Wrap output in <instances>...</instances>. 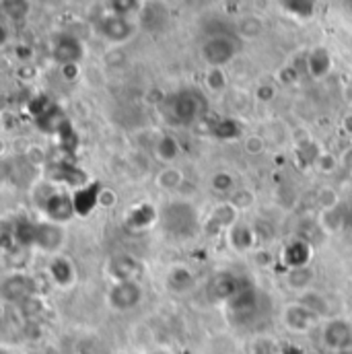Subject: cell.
<instances>
[{"mask_svg": "<svg viewBox=\"0 0 352 354\" xmlns=\"http://www.w3.org/2000/svg\"><path fill=\"white\" fill-rule=\"evenodd\" d=\"M202 56L212 68H221L235 56V44L227 35H212L202 46Z\"/></svg>", "mask_w": 352, "mask_h": 354, "instance_id": "obj_8", "label": "cell"}, {"mask_svg": "<svg viewBox=\"0 0 352 354\" xmlns=\"http://www.w3.org/2000/svg\"><path fill=\"white\" fill-rule=\"evenodd\" d=\"M50 177H52L54 181L66 183V185H71V187H75V189L83 187L85 183L91 181L87 174H85L79 165H75L73 161H66V159L56 161V163L50 167Z\"/></svg>", "mask_w": 352, "mask_h": 354, "instance_id": "obj_16", "label": "cell"}, {"mask_svg": "<svg viewBox=\"0 0 352 354\" xmlns=\"http://www.w3.org/2000/svg\"><path fill=\"white\" fill-rule=\"evenodd\" d=\"M2 354H6V353H2Z\"/></svg>", "mask_w": 352, "mask_h": 354, "instance_id": "obj_45", "label": "cell"}, {"mask_svg": "<svg viewBox=\"0 0 352 354\" xmlns=\"http://www.w3.org/2000/svg\"><path fill=\"white\" fill-rule=\"evenodd\" d=\"M322 229H326L328 233H338L340 229H344V206L342 204H338L336 208L324 210Z\"/></svg>", "mask_w": 352, "mask_h": 354, "instance_id": "obj_29", "label": "cell"}, {"mask_svg": "<svg viewBox=\"0 0 352 354\" xmlns=\"http://www.w3.org/2000/svg\"><path fill=\"white\" fill-rule=\"evenodd\" d=\"M181 181H183V174L176 169V167H167V169H163L159 177H157V183L161 185V187H165V189H176L181 185Z\"/></svg>", "mask_w": 352, "mask_h": 354, "instance_id": "obj_35", "label": "cell"}, {"mask_svg": "<svg viewBox=\"0 0 352 354\" xmlns=\"http://www.w3.org/2000/svg\"><path fill=\"white\" fill-rule=\"evenodd\" d=\"M342 163H344V167H346V169H351L352 171V149H349V151L344 153V157H342Z\"/></svg>", "mask_w": 352, "mask_h": 354, "instance_id": "obj_42", "label": "cell"}, {"mask_svg": "<svg viewBox=\"0 0 352 354\" xmlns=\"http://www.w3.org/2000/svg\"><path fill=\"white\" fill-rule=\"evenodd\" d=\"M142 301V286L138 280H126V282H113V286L107 292V303L113 311H132Z\"/></svg>", "mask_w": 352, "mask_h": 354, "instance_id": "obj_3", "label": "cell"}, {"mask_svg": "<svg viewBox=\"0 0 352 354\" xmlns=\"http://www.w3.org/2000/svg\"><path fill=\"white\" fill-rule=\"evenodd\" d=\"M324 346L332 353H344L352 344V324L346 319H330L322 332Z\"/></svg>", "mask_w": 352, "mask_h": 354, "instance_id": "obj_6", "label": "cell"}, {"mask_svg": "<svg viewBox=\"0 0 352 354\" xmlns=\"http://www.w3.org/2000/svg\"><path fill=\"white\" fill-rule=\"evenodd\" d=\"M311 282H313V272H311L309 268L288 270V284H290V288L305 290V288H309Z\"/></svg>", "mask_w": 352, "mask_h": 354, "instance_id": "obj_31", "label": "cell"}, {"mask_svg": "<svg viewBox=\"0 0 352 354\" xmlns=\"http://www.w3.org/2000/svg\"><path fill=\"white\" fill-rule=\"evenodd\" d=\"M66 241V231L62 225H56V223H50V221H44V223H37V229H35V245L37 250L41 252H48V254H54L58 252Z\"/></svg>", "mask_w": 352, "mask_h": 354, "instance_id": "obj_12", "label": "cell"}, {"mask_svg": "<svg viewBox=\"0 0 352 354\" xmlns=\"http://www.w3.org/2000/svg\"><path fill=\"white\" fill-rule=\"evenodd\" d=\"M66 122H68V118H66V115L62 113V109L56 107L54 103H52V107H50L46 113H41V115L35 120L37 128H39L44 134H50V136H58L60 128H62Z\"/></svg>", "mask_w": 352, "mask_h": 354, "instance_id": "obj_22", "label": "cell"}, {"mask_svg": "<svg viewBox=\"0 0 352 354\" xmlns=\"http://www.w3.org/2000/svg\"><path fill=\"white\" fill-rule=\"evenodd\" d=\"M48 272H50V278L60 286V288H68L73 286L75 278H77V270L73 262L64 256H54L50 260V266H48Z\"/></svg>", "mask_w": 352, "mask_h": 354, "instance_id": "obj_20", "label": "cell"}, {"mask_svg": "<svg viewBox=\"0 0 352 354\" xmlns=\"http://www.w3.org/2000/svg\"><path fill=\"white\" fill-rule=\"evenodd\" d=\"M278 4L288 12L295 15L299 19H309L315 12V4L317 0H278Z\"/></svg>", "mask_w": 352, "mask_h": 354, "instance_id": "obj_27", "label": "cell"}, {"mask_svg": "<svg viewBox=\"0 0 352 354\" xmlns=\"http://www.w3.org/2000/svg\"><path fill=\"white\" fill-rule=\"evenodd\" d=\"M229 243L233 250L237 252H250L254 250V245L258 243V233L252 225H246V223H237L235 227L229 229Z\"/></svg>", "mask_w": 352, "mask_h": 354, "instance_id": "obj_21", "label": "cell"}, {"mask_svg": "<svg viewBox=\"0 0 352 354\" xmlns=\"http://www.w3.org/2000/svg\"><path fill=\"white\" fill-rule=\"evenodd\" d=\"M282 322H284V326H286L290 332L307 334V332H311V330L317 326L319 315H317L311 307H307L305 303H293V305L284 307Z\"/></svg>", "mask_w": 352, "mask_h": 354, "instance_id": "obj_5", "label": "cell"}, {"mask_svg": "<svg viewBox=\"0 0 352 354\" xmlns=\"http://www.w3.org/2000/svg\"><path fill=\"white\" fill-rule=\"evenodd\" d=\"M97 31H99L105 39L115 41V44H122V41H126V39L132 37L134 25L128 21V17H120V15H111V12H109L107 17H103V19L97 23Z\"/></svg>", "mask_w": 352, "mask_h": 354, "instance_id": "obj_13", "label": "cell"}, {"mask_svg": "<svg viewBox=\"0 0 352 354\" xmlns=\"http://www.w3.org/2000/svg\"><path fill=\"white\" fill-rule=\"evenodd\" d=\"M322 155L324 153L319 151V147L313 140H305V142H301L297 147V157H299L301 167H313V165H317V161H319Z\"/></svg>", "mask_w": 352, "mask_h": 354, "instance_id": "obj_28", "label": "cell"}, {"mask_svg": "<svg viewBox=\"0 0 352 354\" xmlns=\"http://www.w3.org/2000/svg\"><path fill=\"white\" fill-rule=\"evenodd\" d=\"M35 295V280L29 274L17 272L4 278L2 282V297L8 303H25Z\"/></svg>", "mask_w": 352, "mask_h": 354, "instance_id": "obj_9", "label": "cell"}, {"mask_svg": "<svg viewBox=\"0 0 352 354\" xmlns=\"http://www.w3.org/2000/svg\"><path fill=\"white\" fill-rule=\"evenodd\" d=\"M210 134L216 138V140H223V142H229V140H239L243 136V126L233 120V118H223V120H216L210 128Z\"/></svg>", "mask_w": 352, "mask_h": 354, "instance_id": "obj_23", "label": "cell"}, {"mask_svg": "<svg viewBox=\"0 0 352 354\" xmlns=\"http://www.w3.org/2000/svg\"><path fill=\"white\" fill-rule=\"evenodd\" d=\"M307 68H309L311 77H315V79L326 77L330 73V68H332V56H330V52L326 48H315L309 54V58H307Z\"/></svg>", "mask_w": 352, "mask_h": 354, "instance_id": "obj_24", "label": "cell"}, {"mask_svg": "<svg viewBox=\"0 0 352 354\" xmlns=\"http://www.w3.org/2000/svg\"><path fill=\"white\" fill-rule=\"evenodd\" d=\"M264 149L266 145L260 136H250V138L246 140V151H248L250 155H260V153H264Z\"/></svg>", "mask_w": 352, "mask_h": 354, "instance_id": "obj_39", "label": "cell"}, {"mask_svg": "<svg viewBox=\"0 0 352 354\" xmlns=\"http://www.w3.org/2000/svg\"><path fill=\"white\" fill-rule=\"evenodd\" d=\"M241 288H243L241 280L237 276L225 272V274H216L212 278V282L208 286V292H210V299L212 301H219V303H225L227 305Z\"/></svg>", "mask_w": 352, "mask_h": 354, "instance_id": "obj_17", "label": "cell"}, {"mask_svg": "<svg viewBox=\"0 0 352 354\" xmlns=\"http://www.w3.org/2000/svg\"><path fill=\"white\" fill-rule=\"evenodd\" d=\"M206 83H208V87L212 88V91H221V88H225V85H227L225 75H223L221 68H212L208 73V77H206Z\"/></svg>", "mask_w": 352, "mask_h": 354, "instance_id": "obj_37", "label": "cell"}, {"mask_svg": "<svg viewBox=\"0 0 352 354\" xmlns=\"http://www.w3.org/2000/svg\"><path fill=\"white\" fill-rule=\"evenodd\" d=\"M344 130H346L349 134H352V115H346V118H344Z\"/></svg>", "mask_w": 352, "mask_h": 354, "instance_id": "obj_43", "label": "cell"}, {"mask_svg": "<svg viewBox=\"0 0 352 354\" xmlns=\"http://www.w3.org/2000/svg\"><path fill=\"white\" fill-rule=\"evenodd\" d=\"M231 202H233L239 210H243V208H248V206H252V204H254V196H252V192L241 189V192H237V194L231 198Z\"/></svg>", "mask_w": 352, "mask_h": 354, "instance_id": "obj_38", "label": "cell"}, {"mask_svg": "<svg viewBox=\"0 0 352 354\" xmlns=\"http://www.w3.org/2000/svg\"><path fill=\"white\" fill-rule=\"evenodd\" d=\"M159 210L149 204V202H140L136 206H132L128 212H126V227L132 229V231H145V229H151L155 223H159Z\"/></svg>", "mask_w": 352, "mask_h": 354, "instance_id": "obj_18", "label": "cell"}, {"mask_svg": "<svg viewBox=\"0 0 352 354\" xmlns=\"http://www.w3.org/2000/svg\"><path fill=\"white\" fill-rule=\"evenodd\" d=\"M206 111V101L196 91H181L169 101V115L176 124L189 126Z\"/></svg>", "mask_w": 352, "mask_h": 354, "instance_id": "obj_2", "label": "cell"}, {"mask_svg": "<svg viewBox=\"0 0 352 354\" xmlns=\"http://www.w3.org/2000/svg\"><path fill=\"white\" fill-rule=\"evenodd\" d=\"M35 229H37V223L29 221V218H19L15 223V229H12V237H15V243L17 245H35Z\"/></svg>", "mask_w": 352, "mask_h": 354, "instance_id": "obj_26", "label": "cell"}, {"mask_svg": "<svg viewBox=\"0 0 352 354\" xmlns=\"http://www.w3.org/2000/svg\"><path fill=\"white\" fill-rule=\"evenodd\" d=\"M237 223H239V208H237L233 202H223V204H219V206L212 208V212H210L208 218H206L204 229H206V233H210V235H212V233L219 235V233H223V231L229 233V229L235 227Z\"/></svg>", "mask_w": 352, "mask_h": 354, "instance_id": "obj_10", "label": "cell"}, {"mask_svg": "<svg viewBox=\"0 0 352 354\" xmlns=\"http://www.w3.org/2000/svg\"><path fill=\"white\" fill-rule=\"evenodd\" d=\"M107 6L111 15L128 17L140 8V0H107Z\"/></svg>", "mask_w": 352, "mask_h": 354, "instance_id": "obj_34", "label": "cell"}, {"mask_svg": "<svg viewBox=\"0 0 352 354\" xmlns=\"http://www.w3.org/2000/svg\"><path fill=\"white\" fill-rule=\"evenodd\" d=\"M258 301H260L258 290L243 284V288L227 303V309H229V313H231L235 319H248V317L256 311Z\"/></svg>", "mask_w": 352, "mask_h": 354, "instance_id": "obj_19", "label": "cell"}, {"mask_svg": "<svg viewBox=\"0 0 352 354\" xmlns=\"http://www.w3.org/2000/svg\"><path fill=\"white\" fill-rule=\"evenodd\" d=\"M140 272H142V264L130 254H115L107 262V274L113 278V282L136 280Z\"/></svg>", "mask_w": 352, "mask_h": 354, "instance_id": "obj_14", "label": "cell"}, {"mask_svg": "<svg viewBox=\"0 0 352 354\" xmlns=\"http://www.w3.org/2000/svg\"><path fill=\"white\" fill-rule=\"evenodd\" d=\"M2 10L6 17L21 21L29 15V0H2Z\"/></svg>", "mask_w": 352, "mask_h": 354, "instance_id": "obj_32", "label": "cell"}, {"mask_svg": "<svg viewBox=\"0 0 352 354\" xmlns=\"http://www.w3.org/2000/svg\"><path fill=\"white\" fill-rule=\"evenodd\" d=\"M153 354H163V353H153Z\"/></svg>", "mask_w": 352, "mask_h": 354, "instance_id": "obj_44", "label": "cell"}, {"mask_svg": "<svg viewBox=\"0 0 352 354\" xmlns=\"http://www.w3.org/2000/svg\"><path fill=\"white\" fill-rule=\"evenodd\" d=\"M167 286L174 292H185L194 286V274L185 266H174L167 272Z\"/></svg>", "mask_w": 352, "mask_h": 354, "instance_id": "obj_25", "label": "cell"}, {"mask_svg": "<svg viewBox=\"0 0 352 354\" xmlns=\"http://www.w3.org/2000/svg\"><path fill=\"white\" fill-rule=\"evenodd\" d=\"M179 153H181V149H179V142L174 136H163L157 142V155L163 161H176L177 157H179Z\"/></svg>", "mask_w": 352, "mask_h": 354, "instance_id": "obj_30", "label": "cell"}, {"mask_svg": "<svg viewBox=\"0 0 352 354\" xmlns=\"http://www.w3.org/2000/svg\"><path fill=\"white\" fill-rule=\"evenodd\" d=\"M41 210L46 214V221L56 223V225H64V223H68V221H73L77 216L73 194H68V192H52L44 200Z\"/></svg>", "mask_w": 352, "mask_h": 354, "instance_id": "obj_4", "label": "cell"}, {"mask_svg": "<svg viewBox=\"0 0 352 354\" xmlns=\"http://www.w3.org/2000/svg\"><path fill=\"white\" fill-rule=\"evenodd\" d=\"M103 185L97 179H91L83 187L73 192V202H75V212L79 218H89L99 206H101V194H103Z\"/></svg>", "mask_w": 352, "mask_h": 354, "instance_id": "obj_7", "label": "cell"}, {"mask_svg": "<svg viewBox=\"0 0 352 354\" xmlns=\"http://www.w3.org/2000/svg\"><path fill=\"white\" fill-rule=\"evenodd\" d=\"M52 56L58 64L62 66H71V64H79L85 56V48L83 44L73 37V35H62L56 39L54 44V50H52Z\"/></svg>", "mask_w": 352, "mask_h": 354, "instance_id": "obj_15", "label": "cell"}, {"mask_svg": "<svg viewBox=\"0 0 352 354\" xmlns=\"http://www.w3.org/2000/svg\"><path fill=\"white\" fill-rule=\"evenodd\" d=\"M317 167H319L322 171H326V174H328V171H332V169L336 167V157H334V155H326V153H324V155L319 157V161H317Z\"/></svg>", "mask_w": 352, "mask_h": 354, "instance_id": "obj_40", "label": "cell"}, {"mask_svg": "<svg viewBox=\"0 0 352 354\" xmlns=\"http://www.w3.org/2000/svg\"><path fill=\"white\" fill-rule=\"evenodd\" d=\"M115 194L113 192H109V189H103V194H101V206L103 208H109V206H113L115 204Z\"/></svg>", "mask_w": 352, "mask_h": 354, "instance_id": "obj_41", "label": "cell"}, {"mask_svg": "<svg viewBox=\"0 0 352 354\" xmlns=\"http://www.w3.org/2000/svg\"><path fill=\"white\" fill-rule=\"evenodd\" d=\"M311 258H313V243H309L303 237H297V239L288 241L280 252V260L288 270L309 268Z\"/></svg>", "mask_w": 352, "mask_h": 354, "instance_id": "obj_11", "label": "cell"}, {"mask_svg": "<svg viewBox=\"0 0 352 354\" xmlns=\"http://www.w3.org/2000/svg\"><path fill=\"white\" fill-rule=\"evenodd\" d=\"M210 185L219 194H229L233 189V185H235V177L231 176L229 171H216L210 179Z\"/></svg>", "mask_w": 352, "mask_h": 354, "instance_id": "obj_36", "label": "cell"}, {"mask_svg": "<svg viewBox=\"0 0 352 354\" xmlns=\"http://www.w3.org/2000/svg\"><path fill=\"white\" fill-rule=\"evenodd\" d=\"M159 223H161L163 231L174 239H189V237H194L198 233V227H200L196 208L189 202H183V200L169 202L161 210Z\"/></svg>", "mask_w": 352, "mask_h": 354, "instance_id": "obj_1", "label": "cell"}, {"mask_svg": "<svg viewBox=\"0 0 352 354\" xmlns=\"http://www.w3.org/2000/svg\"><path fill=\"white\" fill-rule=\"evenodd\" d=\"M56 138H58L60 145L66 149V153H75V151L79 149V134L75 132V128H73L71 122H66V124L60 128V132H58Z\"/></svg>", "mask_w": 352, "mask_h": 354, "instance_id": "obj_33", "label": "cell"}]
</instances>
